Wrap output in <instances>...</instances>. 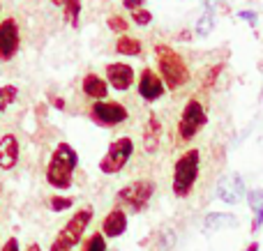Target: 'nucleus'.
Here are the masks:
<instances>
[{"label": "nucleus", "instance_id": "nucleus-1", "mask_svg": "<svg viewBox=\"0 0 263 251\" xmlns=\"http://www.w3.org/2000/svg\"><path fill=\"white\" fill-rule=\"evenodd\" d=\"M79 166V152L74 150L72 143L60 141L58 145L53 148L49 157V164H46L44 178L49 182V187L53 189H69L74 182V171Z\"/></svg>", "mask_w": 263, "mask_h": 251}, {"label": "nucleus", "instance_id": "nucleus-2", "mask_svg": "<svg viewBox=\"0 0 263 251\" xmlns=\"http://www.w3.org/2000/svg\"><path fill=\"white\" fill-rule=\"evenodd\" d=\"M155 58H157V74L168 90H180L182 86L190 83V67L185 58L178 51H173V46L155 44Z\"/></svg>", "mask_w": 263, "mask_h": 251}, {"label": "nucleus", "instance_id": "nucleus-3", "mask_svg": "<svg viewBox=\"0 0 263 251\" xmlns=\"http://www.w3.org/2000/svg\"><path fill=\"white\" fill-rule=\"evenodd\" d=\"M92 217H95V210L92 205H83L65 221V226L58 231V235L53 238L49 251H72L74 247L83 242V235H86L88 226H90Z\"/></svg>", "mask_w": 263, "mask_h": 251}, {"label": "nucleus", "instance_id": "nucleus-4", "mask_svg": "<svg viewBox=\"0 0 263 251\" xmlns=\"http://www.w3.org/2000/svg\"><path fill=\"white\" fill-rule=\"evenodd\" d=\"M199 173H201V152L196 148L185 150L173 164V196L176 198L192 196Z\"/></svg>", "mask_w": 263, "mask_h": 251}, {"label": "nucleus", "instance_id": "nucleus-5", "mask_svg": "<svg viewBox=\"0 0 263 251\" xmlns=\"http://www.w3.org/2000/svg\"><path fill=\"white\" fill-rule=\"evenodd\" d=\"M155 182L148 178L134 180V182H127L123 189H118L116 194V207L125 210L127 207L129 212H143L148 207L150 198L155 196Z\"/></svg>", "mask_w": 263, "mask_h": 251}, {"label": "nucleus", "instance_id": "nucleus-6", "mask_svg": "<svg viewBox=\"0 0 263 251\" xmlns=\"http://www.w3.org/2000/svg\"><path fill=\"white\" fill-rule=\"evenodd\" d=\"M205 122H208L205 106L201 104L199 97H190L180 113V120H178V138H180V143H190L205 127Z\"/></svg>", "mask_w": 263, "mask_h": 251}, {"label": "nucleus", "instance_id": "nucleus-7", "mask_svg": "<svg viewBox=\"0 0 263 251\" xmlns=\"http://www.w3.org/2000/svg\"><path fill=\"white\" fill-rule=\"evenodd\" d=\"M134 155V141L129 136H120L116 141H111L109 150L104 152V157L100 159V171L104 175H118L120 171L127 166V161Z\"/></svg>", "mask_w": 263, "mask_h": 251}, {"label": "nucleus", "instance_id": "nucleus-8", "mask_svg": "<svg viewBox=\"0 0 263 251\" xmlns=\"http://www.w3.org/2000/svg\"><path fill=\"white\" fill-rule=\"evenodd\" d=\"M88 115L100 127H118V124L127 122L129 111L120 101L104 99V101H92V106L88 109Z\"/></svg>", "mask_w": 263, "mask_h": 251}, {"label": "nucleus", "instance_id": "nucleus-9", "mask_svg": "<svg viewBox=\"0 0 263 251\" xmlns=\"http://www.w3.org/2000/svg\"><path fill=\"white\" fill-rule=\"evenodd\" d=\"M21 46V30L16 18H3L0 21V62H7L18 53Z\"/></svg>", "mask_w": 263, "mask_h": 251}, {"label": "nucleus", "instance_id": "nucleus-10", "mask_svg": "<svg viewBox=\"0 0 263 251\" xmlns=\"http://www.w3.org/2000/svg\"><path fill=\"white\" fill-rule=\"evenodd\" d=\"M217 198L227 205H236L245 198L247 187H245V180H242L240 173H227L222 180L217 182V189H215Z\"/></svg>", "mask_w": 263, "mask_h": 251}, {"label": "nucleus", "instance_id": "nucleus-11", "mask_svg": "<svg viewBox=\"0 0 263 251\" xmlns=\"http://www.w3.org/2000/svg\"><path fill=\"white\" fill-rule=\"evenodd\" d=\"M136 90H139V97L143 101H157L164 97L166 86L153 67H143L139 74V81H136Z\"/></svg>", "mask_w": 263, "mask_h": 251}, {"label": "nucleus", "instance_id": "nucleus-12", "mask_svg": "<svg viewBox=\"0 0 263 251\" xmlns=\"http://www.w3.org/2000/svg\"><path fill=\"white\" fill-rule=\"evenodd\" d=\"M104 78L114 90L125 92L134 86L136 74H134V69H132V65H127V62H109L104 69Z\"/></svg>", "mask_w": 263, "mask_h": 251}, {"label": "nucleus", "instance_id": "nucleus-13", "mask_svg": "<svg viewBox=\"0 0 263 251\" xmlns=\"http://www.w3.org/2000/svg\"><path fill=\"white\" fill-rule=\"evenodd\" d=\"M125 231H127V212L120 210V207H114V210L106 212L104 219H102L100 233L106 240H116L120 235H125Z\"/></svg>", "mask_w": 263, "mask_h": 251}, {"label": "nucleus", "instance_id": "nucleus-14", "mask_svg": "<svg viewBox=\"0 0 263 251\" xmlns=\"http://www.w3.org/2000/svg\"><path fill=\"white\" fill-rule=\"evenodd\" d=\"M18 155H21V145L14 134H5L0 138V171H12L18 164Z\"/></svg>", "mask_w": 263, "mask_h": 251}, {"label": "nucleus", "instance_id": "nucleus-15", "mask_svg": "<svg viewBox=\"0 0 263 251\" xmlns=\"http://www.w3.org/2000/svg\"><path fill=\"white\" fill-rule=\"evenodd\" d=\"M81 90H83V95H86L88 99L104 101L106 95H109V83H106V78H102L100 74L88 72L86 76L81 78Z\"/></svg>", "mask_w": 263, "mask_h": 251}, {"label": "nucleus", "instance_id": "nucleus-16", "mask_svg": "<svg viewBox=\"0 0 263 251\" xmlns=\"http://www.w3.org/2000/svg\"><path fill=\"white\" fill-rule=\"evenodd\" d=\"M159 141H162V120L157 113H150L143 127V150L148 155H155L159 150Z\"/></svg>", "mask_w": 263, "mask_h": 251}, {"label": "nucleus", "instance_id": "nucleus-17", "mask_svg": "<svg viewBox=\"0 0 263 251\" xmlns=\"http://www.w3.org/2000/svg\"><path fill=\"white\" fill-rule=\"evenodd\" d=\"M247 203H250L252 212H254V221H252V233H259L263 226V189H254L247 194Z\"/></svg>", "mask_w": 263, "mask_h": 251}, {"label": "nucleus", "instance_id": "nucleus-18", "mask_svg": "<svg viewBox=\"0 0 263 251\" xmlns=\"http://www.w3.org/2000/svg\"><path fill=\"white\" fill-rule=\"evenodd\" d=\"M233 228L238 226V219L233 215H227V212H210L203 219V228L205 231H219V228Z\"/></svg>", "mask_w": 263, "mask_h": 251}, {"label": "nucleus", "instance_id": "nucleus-19", "mask_svg": "<svg viewBox=\"0 0 263 251\" xmlns=\"http://www.w3.org/2000/svg\"><path fill=\"white\" fill-rule=\"evenodd\" d=\"M141 51H143V44H141V39H136V37L120 35L118 39H116V53L118 55L136 58V55H141Z\"/></svg>", "mask_w": 263, "mask_h": 251}, {"label": "nucleus", "instance_id": "nucleus-20", "mask_svg": "<svg viewBox=\"0 0 263 251\" xmlns=\"http://www.w3.org/2000/svg\"><path fill=\"white\" fill-rule=\"evenodd\" d=\"M16 97H18V88L14 86V83H5V86H0V113H5V111L16 101Z\"/></svg>", "mask_w": 263, "mask_h": 251}, {"label": "nucleus", "instance_id": "nucleus-21", "mask_svg": "<svg viewBox=\"0 0 263 251\" xmlns=\"http://www.w3.org/2000/svg\"><path fill=\"white\" fill-rule=\"evenodd\" d=\"M63 16L69 26H79V16H81V0H67L63 7Z\"/></svg>", "mask_w": 263, "mask_h": 251}, {"label": "nucleus", "instance_id": "nucleus-22", "mask_svg": "<svg viewBox=\"0 0 263 251\" xmlns=\"http://www.w3.org/2000/svg\"><path fill=\"white\" fill-rule=\"evenodd\" d=\"M81 251H106V238L100 231H95V233H90V238L83 240Z\"/></svg>", "mask_w": 263, "mask_h": 251}, {"label": "nucleus", "instance_id": "nucleus-23", "mask_svg": "<svg viewBox=\"0 0 263 251\" xmlns=\"http://www.w3.org/2000/svg\"><path fill=\"white\" fill-rule=\"evenodd\" d=\"M74 205V196H63V194H53L49 198V210L53 212H65Z\"/></svg>", "mask_w": 263, "mask_h": 251}, {"label": "nucleus", "instance_id": "nucleus-24", "mask_svg": "<svg viewBox=\"0 0 263 251\" xmlns=\"http://www.w3.org/2000/svg\"><path fill=\"white\" fill-rule=\"evenodd\" d=\"M213 21H215V16H213V12H208L205 9L203 12V16L199 18V23H196V35L199 37H208L210 35V30H213Z\"/></svg>", "mask_w": 263, "mask_h": 251}, {"label": "nucleus", "instance_id": "nucleus-25", "mask_svg": "<svg viewBox=\"0 0 263 251\" xmlns=\"http://www.w3.org/2000/svg\"><path fill=\"white\" fill-rule=\"evenodd\" d=\"M106 26H109V30L118 32V35H125V32L129 30V23L127 18H123L120 14H111L109 18H106Z\"/></svg>", "mask_w": 263, "mask_h": 251}, {"label": "nucleus", "instance_id": "nucleus-26", "mask_svg": "<svg viewBox=\"0 0 263 251\" xmlns=\"http://www.w3.org/2000/svg\"><path fill=\"white\" fill-rule=\"evenodd\" d=\"M132 23H136V26H141V28L150 26V23H153V12L145 7L136 9V12H132Z\"/></svg>", "mask_w": 263, "mask_h": 251}, {"label": "nucleus", "instance_id": "nucleus-27", "mask_svg": "<svg viewBox=\"0 0 263 251\" xmlns=\"http://www.w3.org/2000/svg\"><path fill=\"white\" fill-rule=\"evenodd\" d=\"M222 69H224V62H219V65H215V67H210L208 72H205V76H203V88H210L215 81H217V76L222 74Z\"/></svg>", "mask_w": 263, "mask_h": 251}, {"label": "nucleus", "instance_id": "nucleus-28", "mask_svg": "<svg viewBox=\"0 0 263 251\" xmlns=\"http://www.w3.org/2000/svg\"><path fill=\"white\" fill-rule=\"evenodd\" d=\"M238 16H240L242 21H247L250 26H256V23H259V14L252 12V9H242V12L238 14Z\"/></svg>", "mask_w": 263, "mask_h": 251}, {"label": "nucleus", "instance_id": "nucleus-29", "mask_svg": "<svg viewBox=\"0 0 263 251\" xmlns=\"http://www.w3.org/2000/svg\"><path fill=\"white\" fill-rule=\"evenodd\" d=\"M0 251H21V244H18V238H7L5 240V244L0 247Z\"/></svg>", "mask_w": 263, "mask_h": 251}, {"label": "nucleus", "instance_id": "nucleus-30", "mask_svg": "<svg viewBox=\"0 0 263 251\" xmlns=\"http://www.w3.org/2000/svg\"><path fill=\"white\" fill-rule=\"evenodd\" d=\"M145 5V0H123V7L127 9V12H136V9H141Z\"/></svg>", "mask_w": 263, "mask_h": 251}, {"label": "nucleus", "instance_id": "nucleus-31", "mask_svg": "<svg viewBox=\"0 0 263 251\" xmlns=\"http://www.w3.org/2000/svg\"><path fill=\"white\" fill-rule=\"evenodd\" d=\"M192 37H194V32L190 30V28H185V30H180V32H176V35H173V39L176 41H192Z\"/></svg>", "mask_w": 263, "mask_h": 251}, {"label": "nucleus", "instance_id": "nucleus-32", "mask_svg": "<svg viewBox=\"0 0 263 251\" xmlns=\"http://www.w3.org/2000/svg\"><path fill=\"white\" fill-rule=\"evenodd\" d=\"M49 104L53 106V109H58V111H65V106H67L63 97H58V95H51V97H49Z\"/></svg>", "mask_w": 263, "mask_h": 251}, {"label": "nucleus", "instance_id": "nucleus-33", "mask_svg": "<svg viewBox=\"0 0 263 251\" xmlns=\"http://www.w3.org/2000/svg\"><path fill=\"white\" fill-rule=\"evenodd\" d=\"M26 251H42V247L37 242H32V244H28V249Z\"/></svg>", "mask_w": 263, "mask_h": 251}, {"label": "nucleus", "instance_id": "nucleus-34", "mask_svg": "<svg viewBox=\"0 0 263 251\" xmlns=\"http://www.w3.org/2000/svg\"><path fill=\"white\" fill-rule=\"evenodd\" d=\"M245 251H259V242H252V244H250V247H247Z\"/></svg>", "mask_w": 263, "mask_h": 251}, {"label": "nucleus", "instance_id": "nucleus-35", "mask_svg": "<svg viewBox=\"0 0 263 251\" xmlns=\"http://www.w3.org/2000/svg\"><path fill=\"white\" fill-rule=\"evenodd\" d=\"M51 3H53L55 7H65V3H67V0H51Z\"/></svg>", "mask_w": 263, "mask_h": 251}, {"label": "nucleus", "instance_id": "nucleus-36", "mask_svg": "<svg viewBox=\"0 0 263 251\" xmlns=\"http://www.w3.org/2000/svg\"><path fill=\"white\" fill-rule=\"evenodd\" d=\"M261 97H263V88H261Z\"/></svg>", "mask_w": 263, "mask_h": 251}]
</instances>
